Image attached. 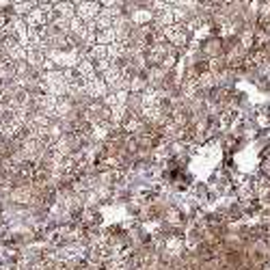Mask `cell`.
I'll list each match as a JSON object with an SVG mask.
<instances>
[{"label": "cell", "instance_id": "obj_4", "mask_svg": "<svg viewBox=\"0 0 270 270\" xmlns=\"http://www.w3.org/2000/svg\"><path fill=\"white\" fill-rule=\"evenodd\" d=\"M132 22L136 26H147L149 22H154V11L151 9H136L132 13Z\"/></svg>", "mask_w": 270, "mask_h": 270}, {"label": "cell", "instance_id": "obj_8", "mask_svg": "<svg viewBox=\"0 0 270 270\" xmlns=\"http://www.w3.org/2000/svg\"><path fill=\"white\" fill-rule=\"evenodd\" d=\"M98 3H100L102 7H117V3H119V0H98Z\"/></svg>", "mask_w": 270, "mask_h": 270}, {"label": "cell", "instance_id": "obj_3", "mask_svg": "<svg viewBox=\"0 0 270 270\" xmlns=\"http://www.w3.org/2000/svg\"><path fill=\"white\" fill-rule=\"evenodd\" d=\"M74 69H76V74L82 78V80H89L93 76H98L96 74V63H93L86 54H80V58H78V63H76Z\"/></svg>", "mask_w": 270, "mask_h": 270}, {"label": "cell", "instance_id": "obj_1", "mask_svg": "<svg viewBox=\"0 0 270 270\" xmlns=\"http://www.w3.org/2000/svg\"><path fill=\"white\" fill-rule=\"evenodd\" d=\"M82 86H84L86 98H91L93 102L102 100V98H104L106 93H108V84L104 82V78H102V76H93V78H89V80H84Z\"/></svg>", "mask_w": 270, "mask_h": 270}, {"label": "cell", "instance_id": "obj_7", "mask_svg": "<svg viewBox=\"0 0 270 270\" xmlns=\"http://www.w3.org/2000/svg\"><path fill=\"white\" fill-rule=\"evenodd\" d=\"M33 9H35V5L28 3V0H20V3H13V5H11L13 16H20V18H26Z\"/></svg>", "mask_w": 270, "mask_h": 270}, {"label": "cell", "instance_id": "obj_9", "mask_svg": "<svg viewBox=\"0 0 270 270\" xmlns=\"http://www.w3.org/2000/svg\"><path fill=\"white\" fill-rule=\"evenodd\" d=\"M7 22H9V18H7L5 13H0V31H3V28L7 26Z\"/></svg>", "mask_w": 270, "mask_h": 270}, {"label": "cell", "instance_id": "obj_6", "mask_svg": "<svg viewBox=\"0 0 270 270\" xmlns=\"http://www.w3.org/2000/svg\"><path fill=\"white\" fill-rule=\"evenodd\" d=\"M86 56H89L93 63H98V61H102V58H108V48L102 46V43H96V46H91L89 50H86Z\"/></svg>", "mask_w": 270, "mask_h": 270}, {"label": "cell", "instance_id": "obj_10", "mask_svg": "<svg viewBox=\"0 0 270 270\" xmlns=\"http://www.w3.org/2000/svg\"><path fill=\"white\" fill-rule=\"evenodd\" d=\"M82 214H84V216H91V212H89V210H84ZM82 223H84V225H91V223H93V218H82Z\"/></svg>", "mask_w": 270, "mask_h": 270}, {"label": "cell", "instance_id": "obj_2", "mask_svg": "<svg viewBox=\"0 0 270 270\" xmlns=\"http://www.w3.org/2000/svg\"><path fill=\"white\" fill-rule=\"evenodd\" d=\"M100 11H102V5L98 0H82L80 5H76V16L84 22H93Z\"/></svg>", "mask_w": 270, "mask_h": 270}, {"label": "cell", "instance_id": "obj_5", "mask_svg": "<svg viewBox=\"0 0 270 270\" xmlns=\"http://www.w3.org/2000/svg\"><path fill=\"white\" fill-rule=\"evenodd\" d=\"M96 39H98V43H102V46H111V43L117 41V31L115 28H102V31H98Z\"/></svg>", "mask_w": 270, "mask_h": 270}, {"label": "cell", "instance_id": "obj_11", "mask_svg": "<svg viewBox=\"0 0 270 270\" xmlns=\"http://www.w3.org/2000/svg\"><path fill=\"white\" fill-rule=\"evenodd\" d=\"M166 5H177V0H164Z\"/></svg>", "mask_w": 270, "mask_h": 270}]
</instances>
